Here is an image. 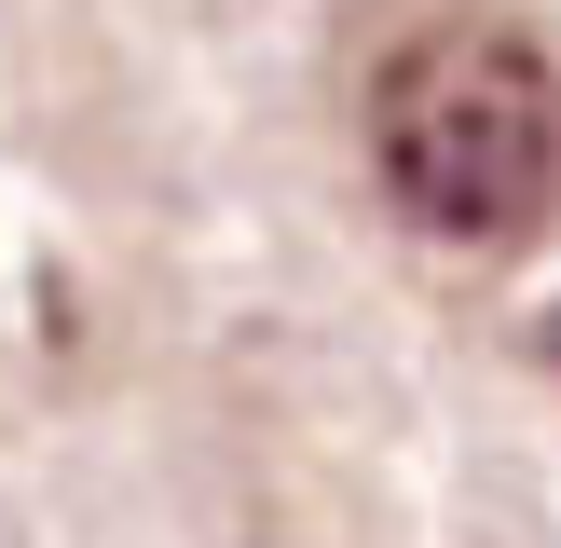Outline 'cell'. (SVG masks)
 Listing matches in <instances>:
<instances>
[{
    "instance_id": "1",
    "label": "cell",
    "mask_w": 561,
    "mask_h": 548,
    "mask_svg": "<svg viewBox=\"0 0 561 548\" xmlns=\"http://www.w3.org/2000/svg\"><path fill=\"white\" fill-rule=\"evenodd\" d=\"M356 124H370L383 206L425 247L507 261V247H535L561 219V55L493 0L398 14L370 82H356Z\"/></svg>"
},
{
    "instance_id": "2",
    "label": "cell",
    "mask_w": 561,
    "mask_h": 548,
    "mask_svg": "<svg viewBox=\"0 0 561 548\" xmlns=\"http://www.w3.org/2000/svg\"><path fill=\"white\" fill-rule=\"evenodd\" d=\"M548 370H561V316H548Z\"/></svg>"
}]
</instances>
